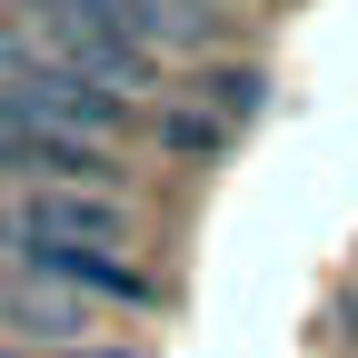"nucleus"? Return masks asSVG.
Segmentation results:
<instances>
[{
	"label": "nucleus",
	"instance_id": "1",
	"mask_svg": "<svg viewBox=\"0 0 358 358\" xmlns=\"http://www.w3.org/2000/svg\"><path fill=\"white\" fill-rule=\"evenodd\" d=\"M20 259H30V279H40V289H70V299H129V308L150 299V268H129V259H110V249H70V239H30Z\"/></svg>",
	"mask_w": 358,
	"mask_h": 358
},
{
	"label": "nucleus",
	"instance_id": "2",
	"mask_svg": "<svg viewBox=\"0 0 358 358\" xmlns=\"http://www.w3.org/2000/svg\"><path fill=\"white\" fill-rule=\"evenodd\" d=\"M20 229L30 239H70V249H110V239H129V209L100 199V189H40L20 209Z\"/></svg>",
	"mask_w": 358,
	"mask_h": 358
},
{
	"label": "nucleus",
	"instance_id": "3",
	"mask_svg": "<svg viewBox=\"0 0 358 358\" xmlns=\"http://www.w3.org/2000/svg\"><path fill=\"white\" fill-rule=\"evenodd\" d=\"M159 140H169L179 159H209V150H229V140H239V129H229V120H219V110H199V100H179V110L159 120Z\"/></svg>",
	"mask_w": 358,
	"mask_h": 358
},
{
	"label": "nucleus",
	"instance_id": "4",
	"mask_svg": "<svg viewBox=\"0 0 358 358\" xmlns=\"http://www.w3.org/2000/svg\"><path fill=\"white\" fill-rule=\"evenodd\" d=\"M10 308H20V319H30L40 338H80V299H60V289H40V279H30V289H20Z\"/></svg>",
	"mask_w": 358,
	"mask_h": 358
},
{
	"label": "nucleus",
	"instance_id": "5",
	"mask_svg": "<svg viewBox=\"0 0 358 358\" xmlns=\"http://www.w3.org/2000/svg\"><path fill=\"white\" fill-rule=\"evenodd\" d=\"M0 249H10V209H0Z\"/></svg>",
	"mask_w": 358,
	"mask_h": 358
}]
</instances>
